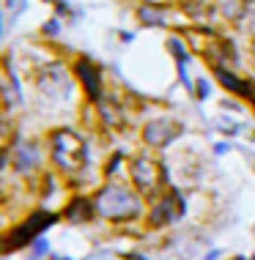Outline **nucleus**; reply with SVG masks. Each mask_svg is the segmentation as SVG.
Listing matches in <instances>:
<instances>
[{
	"instance_id": "1",
	"label": "nucleus",
	"mask_w": 255,
	"mask_h": 260,
	"mask_svg": "<svg viewBox=\"0 0 255 260\" xmlns=\"http://www.w3.org/2000/svg\"><path fill=\"white\" fill-rule=\"evenodd\" d=\"M96 211L104 216V219H112V222H129V219H137L143 206H140V198L132 192V189H124V186H116V184H107L102 192L96 194Z\"/></svg>"
},
{
	"instance_id": "2",
	"label": "nucleus",
	"mask_w": 255,
	"mask_h": 260,
	"mask_svg": "<svg viewBox=\"0 0 255 260\" xmlns=\"http://www.w3.org/2000/svg\"><path fill=\"white\" fill-rule=\"evenodd\" d=\"M52 161L63 173H80L88 165V148L85 140L72 129H58L52 135Z\"/></svg>"
},
{
	"instance_id": "3",
	"label": "nucleus",
	"mask_w": 255,
	"mask_h": 260,
	"mask_svg": "<svg viewBox=\"0 0 255 260\" xmlns=\"http://www.w3.org/2000/svg\"><path fill=\"white\" fill-rule=\"evenodd\" d=\"M165 165H159L157 159H146V156H137L129 161V178L134 181V186L140 189L143 194H154L157 189L165 184Z\"/></svg>"
},
{
	"instance_id": "4",
	"label": "nucleus",
	"mask_w": 255,
	"mask_h": 260,
	"mask_svg": "<svg viewBox=\"0 0 255 260\" xmlns=\"http://www.w3.org/2000/svg\"><path fill=\"white\" fill-rule=\"evenodd\" d=\"M181 135V123L173 118H154L143 126V140L154 148H165Z\"/></svg>"
},
{
	"instance_id": "5",
	"label": "nucleus",
	"mask_w": 255,
	"mask_h": 260,
	"mask_svg": "<svg viewBox=\"0 0 255 260\" xmlns=\"http://www.w3.org/2000/svg\"><path fill=\"white\" fill-rule=\"evenodd\" d=\"M181 214H184V200H181V194L173 189V192H167L165 198L151 208V224L154 228H165V224L179 219Z\"/></svg>"
},
{
	"instance_id": "6",
	"label": "nucleus",
	"mask_w": 255,
	"mask_h": 260,
	"mask_svg": "<svg viewBox=\"0 0 255 260\" xmlns=\"http://www.w3.org/2000/svg\"><path fill=\"white\" fill-rule=\"evenodd\" d=\"M36 85L44 90L47 96H66L69 93V77L63 72V66L49 63L36 74Z\"/></svg>"
},
{
	"instance_id": "7",
	"label": "nucleus",
	"mask_w": 255,
	"mask_h": 260,
	"mask_svg": "<svg viewBox=\"0 0 255 260\" xmlns=\"http://www.w3.org/2000/svg\"><path fill=\"white\" fill-rule=\"evenodd\" d=\"M77 77H80L85 93H88L91 99H99V93H102V72H99L88 58L77 60Z\"/></svg>"
},
{
	"instance_id": "8",
	"label": "nucleus",
	"mask_w": 255,
	"mask_h": 260,
	"mask_svg": "<svg viewBox=\"0 0 255 260\" xmlns=\"http://www.w3.org/2000/svg\"><path fill=\"white\" fill-rule=\"evenodd\" d=\"M94 211H96V206L91 200H85V198L72 200V203H69V208H66V219L74 222V224H85V222L94 219Z\"/></svg>"
},
{
	"instance_id": "9",
	"label": "nucleus",
	"mask_w": 255,
	"mask_h": 260,
	"mask_svg": "<svg viewBox=\"0 0 255 260\" xmlns=\"http://www.w3.org/2000/svg\"><path fill=\"white\" fill-rule=\"evenodd\" d=\"M14 167H17L19 173H27L31 167H36V161H39V148L33 143H25V145H19L17 151H14Z\"/></svg>"
},
{
	"instance_id": "10",
	"label": "nucleus",
	"mask_w": 255,
	"mask_h": 260,
	"mask_svg": "<svg viewBox=\"0 0 255 260\" xmlns=\"http://www.w3.org/2000/svg\"><path fill=\"white\" fill-rule=\"evenodd\" d=\"M217 80L222 82V85L228 88V90H233V93L247 96V99L255 102V93H252V85H250V82H244V80H239V77H233L231 72H225V69H217Z\"/></svg>"
},
{
	"instance_id": "11",
	"label": "nucleus",
	"mask_w": 255,
	"mask_h": 260,
	"mask_svg": "<svg viewBox=\"0 0 255 260\" xmlns=\"http://www.w3.org/2000/svg\"><path fill=\"white\" fill-rule=\"evenodd\" d=\"M140 19H143L146 25H165L167 22V11L162 9V6H154V3H146V6H140Z\"/></svg>"
},
{
	"instance_id": "12",
	"label": "nucleus",
	"mask_w": 255,
	"mask_h": 260,
	"mask_svg": "<svg viewBox=\"0 0 255 260\" xmlns=\"http://www.w3.org/2000/svg\"><path fill=\"white\" fill-rule=\"evenodd\" d=\"M219 11H222L225 19L239 22V19L247 14V0H222V3H219Z\"/></svg>"
},
{
	"instance_id": "13",
	"label": "nucleus",
	"mask_w": 255,
	"mask_h": 260,
	"mask_svg": "<svg viewBox=\"0 0 255 260\" xmlns=\"http://www.w3.org/2000/svg\"><path fill=\"white\" fill-rule=\"evenodd\" d=\"M197 96H201V99H206V96H209V85H206V80L197 82Z\"/></svg>"
},
{
	"instance_id": "14",
	"label": "nucleus",
	"mask_w": 255,
	"mask_h": 260,
	"mask_svg": "<svg viewBox=\"0 0 255 260\" xmlns=\"http://www.w3.org/2000/svg\"><path fill=\"white\" fill-rule=\"evenodd\" d=\"M44 252H47V241H44V238H39V241H36V257H41Z\"/></svg>"
},
{
	"instance_id": "15",
	"label": "nucleus",
	"mask_w": 255,
	"mask_h": 260,
	"mask_svg": "<svg viewBox=\"0 0 255 260\" xmlns=\"http://www.w3.org/2000/svg\"><path fill=\"white\" fill-rule=\"evenodd\" d=\"M250 36L255 39V14H252V17H250Z\"/></svg>"
},
{
	"instance_id": "16",
	"label": "nucleus",
	"mask_w": 255,
	"mask_h": 260,
	"mask_svg": "<svg viewBox=\"0 0 255 260\" xmlns=\"http://www.w3.org/2000/svg\"><path fill=\"white\" fill-rule=\"evenodd\" d=\"M233 260H244V257H233Z\"/></svg>"
},
{
	"instance_id": "17",
	"label": "nucleus",
	"mask_w": 255,
	"mask_h": 260,
	"mask_svg": "<svg viewBox=\"0 0 255 260\" xmlns=\"http://www.w3.org/2000/svg\"><path fill=\"white\" fill-rule=\"evenodd\" d=\"M61 260H69V257H61Z\"/></svg>"
},
{
	"instance_id": "18",
	"label": "nucleus",
	"mask_w": 255,
	"mask_h": 260,
	"mask_svg": "<svg viewBox=\"0 0 255 260\" xmlns=\"http://www.w3.org/2000/svg\"><path fill=\"white\" fill-rule=\"evenodd\" d=\"M252 260H255V257H252Z\"/></svg>"
}]
</instances>
